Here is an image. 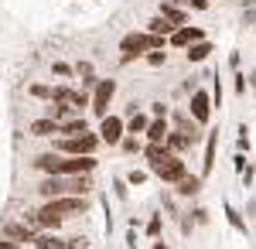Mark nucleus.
Returning <instances> with one entry per match:
<instances>
[{"instance_id": "nucleus-1", "label": "nucleus", "mask_w": 256, "mask_h": 249, "mask_svg": "<svg viewBox=\"0 0 256 249\" xmlns=\"http://www.w3.org/2000/svg\"><path fill=\"white\" fill-rule=\"evenodd\" d=\"M96 147H99V136L96 134H76V136H65V140H58V150L62 154H96Z\"/></svg>"}, {"instance_id": "nucleus-2", "label": "nucleus", "mask_w": 256, "mask_h": 249, "mask_svg": "<svg viewBox=\"0 0 256 249\" xmlns=\"http://www.w3.org/2000/svg\"><path fill=\"white\" fill-rule=\"evenodd\" d=\"M89 171H96V157L92 154H72L68 160H58V171L55 174H89Z\"/></svg>"}, {"instance_id": "nucleus-3", "label": "nucleus", "mask_w": 256, "mask_h": 249, "mask_svg": "<svg viewBox=\"0 0 256 249\" xmlns=\"http://www.w3.org/2000/svg\"><path fill=\"white\" fill-rule=\"evenodd\" d=\"M154 171H158L160 181H171V184H178V181L188 174V171H184V164H181L178 157H171V154H168V157H160L158 164H154Z\"/></svg>"}, {"instance_id": "nucleus-4", "label": "nucleus", "mask_w": 256, "mask_h": 249, "mask_svg": "<svg viewBox=\"0 0 256 249\" xmlns=\"http://www.w3.org/2000/svg\"><path fill=\"white\" fill-rule=\"evenodd\" d=\"M113 92H116V82H113V78H106V82H99V86H96V96H92V110H96V116H106Z\"/></svg>"}, {"instance_id": "nucleus-5", "label": "nucleus", "mask_w": 256, "mask_h": 249, "mask_svg": "<svg viewBox=\"0 0 256 249\" xmlns=\"http://www.w3.org/2000/svg\"><path fill=\"white\" fill-rule=\"evenodd\" d=\"M205 38V31L202 28H174L171 31V44L174 48H188V44H195V41Z\"/></svg>"}, {"instance_id": "nucleus-6", "label": "nucleus", "mask_w": 256, "mask_h": 249, "mask_svg": "<svg viewBox=\"0 0 256 249\" xmlns=\"http://www.w3.org/2000/svg\"><path fill=\"white\" fill-rule=\"evenodd\" d=\"M99 136H102L106 144H120V140H123V120H116V116H102V130H99Z\"/></svg>"}, {"instance_id": "nucleus-7", "label": "nucleus", "mask_w": 256, "mask_h": 249, "mask_svg": "<svg viewBox=\"0 0 256 249\" xmlns=\"http://www.w3.org/2000/svg\"><path fill=\"white\" fill-rule=\"evenodd\" d=\"M34 218H38V226H44V229H58L62 222H65V215H62V212H55V205H52V202H48V205H41Z\"/></svg>"}, {"instance_id": "nucleus-8", "label": "nucleus", "mask_w": 256, "mask_h": 249, "mask_svg": "<svg viewBox=\"0 0 256 249\" xmlns=\"http://www.w3.org/2000/svg\"><path fill=\"white\" fill-rule=\"evenodd\" d=\"M144 134L150 136V144H164V136H168V120H164V116H158V120H150Z\"/></svg>"}, {"instance_id": "nucleus-9", "label": "nucleus", "mask_w": 256, "mask_h": 249, "mask_svg": "<svg viewBox=\"0 0 256 249\" xmlns=\"http://www.w3.org/2000/svg\"><path fill=\"white\" fill-rule=\"evenodd\" d=\"M208 110H212V106H208V96H205V92H192V113H195L198 123L208 120Z\"/></svg>"}, {"instance_id": "nucleus-10", "label": "nucleus", "mask_w": 256, "mask_h": 249, "mask_svg": "<svg viewBox=\"0 0 256 249\" xmlns=\"http://www.w3.org/2000/svg\"><path fill=\"white\" fill-rule=\"evenodd\" d=\"M52 205H55V212H62V215H76V212L86 208V202H82V198H55Z\"/></svg>"}, {"instance_id": "nucleus-11", "label": "nucleus", "mask_w": 256, "mask_h": 249, "mask_svg": "<svg viewBox=\"0 0 256 249\" xmlns=\"http://www.w3.org/2000/svg\"><path fill=\"white\" fill-rule=\"evenodd\" d=\"M208 55H212V44H208L205 38L195 41V44H188V58H192V62H205Z\"/></svg>"}, {"instance_id": "nucleus-12", "label": "nucleus", "mask_w": 256, "mask_h": 249, "mask_svg": "<svg viewBox=\"0 0 256 249\" xmlns=\"http://www.w3.org/2000/svg\"><path fill=\"white\" fill-rule=\"evenodd\" d=\"M38 249H65V242H62L58 236H41V232H34V239H31Z\"/></svg>"}, {"instance_id": "nucleus-13", "label": "nucleus", "mask_w": 256, "mask_h": 249, "mask_svg": "<svg viewBox=\"0 0 256 249\" xmlns=\"http://www.w3.org/2000/svg\"><path fill=\"white\" fill-rule=\"evenodd\" d=\"M7 239H14V242H31V239H34V229H24V226H7Z\"/></svg>"}, {"instance_id": "nucleus-14", "label": "nucleus", "mask_w": 256, "mask_h": 249, "mask_svg": "<svg viewBox=\"0 0 256 249\" xmlns=\"http://www.w3.org/2000/svg\"><path fill=\"white\" fill-rule=\"evenodd\" d=\"M147 31H150V34H168V38H171L174 24H171V20H168L164 14H160V18H154V20H150V28H147Z\"/></svg>"}, {"instance_id": "nucleus-15", "label": "nucleus", "mask_w": 256, "mask_h": 249, "mask_svg": "<svg viewBox=\"0 0 256 249\" xmlns=\"http://www.w3.org/2000/svg\"><path fill=\"white\" fill-rule=\"evenodd\" d=\"M160 14H164V18L171 20L174 28H184V10H178L174 4H164V7H160Z\"/></svg>"}, {"instance_id": "nucleus-16", "label": "nucleus", "mask_w": 256, "mask_h": 249, "mask_svg": "<svg viewBox=\"0 0 256 249\" xmlns=\"http://www.w3.org/2000/svg\"><path fill=\"white\" fill-rule=\"evenodd\" d=\"M216 147H218V130L208 134V147H205V171H212V160H216Z\"/></svg>"}, {"instance_id": "nucleus-17", "label": "nucleus", "mask_w": 256, "mask_h": 249, "mask_svg": "<svg viewBox=\"0 0 256 249\" xmlns=\"http://www.w3.org/2000/svg\"><path fill=\"white\" fill-rule=\"evenodd\" d=\"M147 123H150V116L137 113L134 120H126V130H130V134H144V130H147Z\"/></svg>"}, {"instance_id": "nucleus-18", "label": "nucleus", "mask_w": 256, "mask_h": 249, "mask_svg": "<svg viewBox=\"0 0 256 249\" xmlns=\"http://www.w3.org/2000/svg\"><path fill=\"white\" fill-rule=\"evenodd\" d=\"M58 160H62V157H55V154H44V157H38L34 164H38L41 171H52V174H55V171H58Z\"/></svg>"}, {"instance_id": "nucleus-19", "label": "nucleus", "mask_w": 256, "mask_h": 249, "mask_svg": "<svg viewBox=\"0 0 256 249\" xmlns=\"http://www.w3.org/2000/svg\"><path fill=\"white\" fill-rule=\"evenodd\" d=\"M31 130H34L38 136H48V134H55V130H58V123H55V120H38Z\"/></svg>"}, {"instance_id": "nucleus-20", "label": "nucleus", "mask_w": 256, "mask_h": 249, "mask_svg": "<svg viewBox=\"0 0 256 249\" xmlns=\"http://www.w3.org/2000/svg\"><path fill=\"white\" fill-rule=\"evenodd\" d=\"M198 184H202L198 178H181V181H178V192H181V194H195Z\"/></svg>"}, {"instance_id": "nucleus-21", "label": "nucleus", "mask_w": 256, "mask_h": 249, "mask_svg": "<svg viewBox=\"0 0 256 249\" xmlns=\"http://www.w3.org/2000/svg\"><path fill=\"white\" fill-rule=\"evenodd\" d=\"M65 134H68V136L86 134V120H65Z\"/></svg>"}, {"instance_id": "nucleus-22", "label": "nucleus", "mask_w": 256, "mask_h": 249, "mask_svg": "<svg viewBox=\"0 0 256 249\" xmlns=\"http://www.w3.org/2000/svg\"><path fill=\"white\" fill-rule=\"evenodd\" d=\"M147 62L150 65H168V52L164 48H154V52H147Z\"/></svg>"}, {"instance_id": "nucleus-23", "label": "nucleus", "mask_w": 256, "mask_h": 249, "mask_svg": "<svg viewBox=\"0 0 256 249\" xmlns=\"http://www.w3.org/2000/svg\"><path fill=\"white\" fill-rule=\"evenodd\" d=\"M168 147H171V150H184V147H188V136L171 134V136H168Z\"/></svg>"}, {"instance_id": "nucleus-24", "label": "nucleus", "mask_w": 256, "mask_h": 249, "mask_svg": "<svg viewBox=\"0 0 256 249\" xmlns=\"http://www.w3.org/2000/svg\"><path fill=\"white\" fill-rule=\"evenodd\" d=\"M31 96H38V99H52V96H55V89H48V86H31Z\"/></svg>"}, {"instance_id": "nucleus-25", "label": "nucleus", "mask_w": 256, "mask_h": 249, "mask_svg": "<svg viewBox=\"0 0 256 249\" xmlns=\"http://www.w3.org/2000/svg\"><path fill=\"white\" fill-rule=\"evenodd\" d=\"M229 222H232L236 229H246V226H242V218H239V215H236V212H232V208H229Z\"/></svg>"}, {"instance_id": "nucleus-26", "label": "nucleus", "mask_w": 256, "mask_h": 249, "mask_svg": "<svg viewBox=\"0 0 256 249\" xmlns=\"http://www.w3.org/2000/svg\"><path fill=\"white\" fill-rule=\"evenodd\" d=\"M147 232H150V236H158V232H160V218H158V215L150 218V229H147Z\"/></svg>"}, {"instance_id": "nucleus-27", "label": "nucleus", "mask_w": 256, "mask_h": 249, "mask_svg": "<svg viewBox=\"0 0 256 249\" xmlns=\"http://www.w3.org/2000/svg\"><path fill=\"white\" fill-rule=\"evenodd\" d=\"M137 147H140V144H137V140H134V136H130V140H123V150H130V154H134V150H137Z\"/></svg>"}, {"instance_id": "nucleus-28", "label": "nucleus", "mask_w": 256, "mask_h": 249, "mask_svg": "<svg viewBox=\"0 0 256 249\" xmlns=\"http://www.w3.org/2000/svg\"><path fill=\"white\" fill-rule=\"evenodd\" d=\"M0 249H20L14 239H0Z\"/></svg>"}, {"instance_id": "nucleus-29", "label": "nucleus", "mask_w": 256, "mask_h": 249, "mask_svg": "<svg viewBox=\"0 0 256 249\" xmlns=\"http://www.w3.org/2000/svg\"><path fill=\"white\" fill-rule=\"evenodd\" d=\"M188 4H192L195 10H205V7H208V0H188Z\"/></svg>"}, {"instance_id": "nucleus-30", "label": "nucleus", "mask_w": 256, "mask_h": 249, "mask_svg": "<svg viewBox=\"0 0 256 249\" xmlns=\"http://www.w3.org/2000/svg\"><path fill=\"white\" fill-rule=\"evenodd\" d=\"M154 249H168V246H164V242H158V246H154Z\"/></svg>"}]
</instances>
